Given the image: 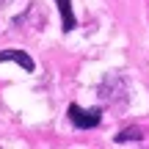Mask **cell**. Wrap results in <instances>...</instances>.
<instances>
[{
	"label": "cell",
	"mask_w": 149,
	"mask_h": 149,
	"mask_svg": "<svg viewBox=\"0 0 149 149\" xmlns=\"http://www.w3.org/2000/svg\"><path fill=\"white\" fill-rule=\"evenodd\" d=\"M100 116H102L100 111H83V108H77V105H69V119H72L74 127H80V130L97 127V124H100Z\"/></svg>",
	"instance_id": "cell-1"
},
{
	"label": "cell",
	"mask_w": 149,
	"mask_h": 149,
	"mask_svg": "<svg viewBox=\"0 0 149 149\" xmlns=\"http://www.w3.org/2000/svg\"><path fill=\"white\" fill-rule=\"evenodd\" d=\"M0 61H14V64H19L25 72H33V61H31V55L19 53V50H3V53H0Z\"/></svg>",
	"instance_id": "cell-2"
},
{
	"label": "cell",
	"mask_w": 149,
	"mask_h": 149,
	"mask_svg": "<svg viewBox=\"0 0 149 149\" xmlns=\"http://www.w3.org/2000/svg\"><path fill=\"white\" fill-rule=\"evenodd\" d=\"M58 8H61V17H64V31L69 33L74 28V14H72V3L69 0H58Z\"/></svg>",
	"instance_id": "cell-3"
},
{
	"label": "cell",
	"mask_w": 149,
	"mask_h": 149,
	"mask_svg": "<svg viewBox=\"0 0 149 149\" xmlns=\"http://www.w3.org/2000/svg\"><path fill=\"white\" fill-rule=\"evenodd\" d=\"M124 141H141V130H124V133H119L116 144H124Z\"/></svg>",
	"instance_id": "cell-4"
}]
</instances>
